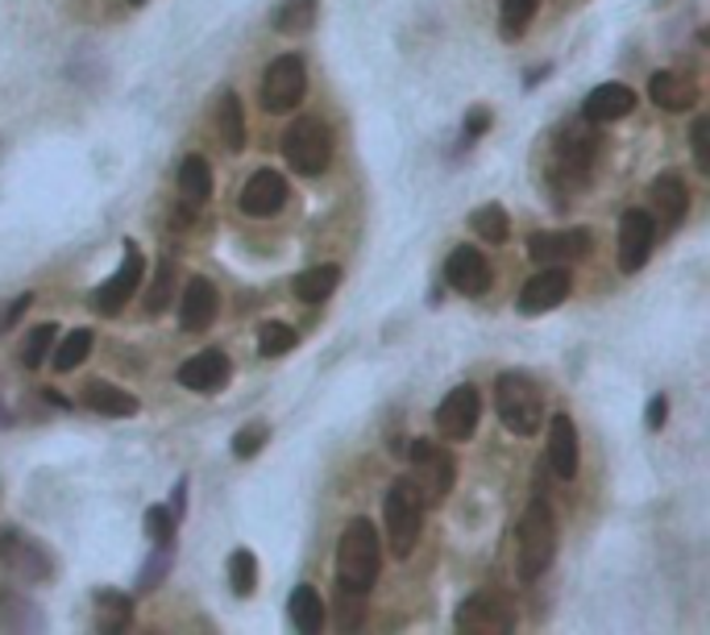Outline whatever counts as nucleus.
Instances as JSON below:
<instances>
[{
    "instance_id": "nucleus-19",
    "label": "nucleus",
    "mask_w": 710,
    "mask_h": 635,
    "mask_svg": "<svg viewBox=\"0 0 710 635\" xmlns=\"http://www.w3.org/2000/svg\"><path fill=\"white\" fill-rule=\"evenodd\" d=\"M216 308H221V295L212 287L209 278H188V287H183V299H179V328L183 332H204L212 328L216 320Z\"/></svg>"
},
{
    "instance_id": "nucleus-13",
    "label": "nucleus",
    "mask_w": 710,
    "mask_h": 635,
    "mask_svg": "<svg viewBox=\"0 0 710 635\" xmlns=\"http://www.w3.org/2000/svg\"><path fill=\"white\" fill-rule=\"evenodd\" d=\"M590 229H557V233H532L528 237V254L540 266H570V262H582L590 254Z\"/></svg>"
},
{
    "instance_id": "nucleus-14",
    "label": "nucleus",
    "mask_w": 710,
    "mask_h": 635,
    "mask_svg": "<svg viewBox=\"0 0 710 635\" xmlns=\"http://www.w3.org/2000/svg\"><path fill=\"white\" fill-rule=\"evenodd\" d=\"M573 275L570 266H540L537 275L523 283L520 292V311L523 316H540V311H553L557 304L570 299Z\"/></svg>"
},
{
    "instance_id": "nucleus-27",
    "label": "nucleus",
    "mask_w": 710,
    "mask_h": 635,
    "mask_svg": "<svg viewBox=\"0 0 710 635\" xmlns=\"http://www.w3.org/2000/svg\"><path fill=\"white\" fill-rule=\"evenodd\" d=\"M179 195L191 208H200L212 195V167L200 155H188L179 162Z\"/></svg>"
},
{
    "instance_id": "nucleus-20",
    "label": "nucleus",
    "mask_w": 710,
    "mask_h": 635,
    "mask_svg": "<svg viewBox=\"0 0 710 635\" xmlns=\"http://www.w3.org/2000/svg\"><path fill=\"white\" fill-rule=\"evenodd\" d=\"M648 100L665 108V113H690L693 104H698V80L677 75V71H657L648 80Z\"/></svg>"
},
{
    "instance_id": "nucleus-30",
    "label": "nucleus",
    "mask_w": 710,
    "mask_h": 635,
    "mask_svg": "<svg viewBox=\"0 0 710 635\" xmlns=\"http://www.w3.org/2000/svg\"><path fill=\"white\" fill-rule=\"evenodd\" d=\"M0 627L4 632H30V627H42V615L30 599H21L13 590H0Z\"/></svg>"
},
{
    "instance_id": "nucleus-1",
    "label": "nucleus",
    "mask_w": 710,
    "mask_h": 635,
    "mask_svg": "<svg viewBox=\"0 0 710 635\" xmlns=\"http://www.w3.org/2000/svg\"><path fill=\"white\" fill-rule=\"evenodd\" d=\"M379 528L365 516L349 519V528L337 540V585H341V594L346 599H365L379 582Z\"/></svg>"
},
{
    "instance_id": "nucleus-12",
    "label": "nucleus",
    "mask_w": 710,
    "mask_h": 635,
    "mask_svg": "<svg viewBox=\"0 0 710 635\" xmlns=\"http://www.w3.org/2000/svg\"><path fill=\"white\" fill-rule=\"evenodd\" d=\"M0 565L13 569L25 582H51V557L21 528H0Z\"/></svg>"
},
{
    "instance_id": "nucleus-2",
    "label": "nucleus",
    "mask_w": 710,
    "mask_h": 635,
    "mask_svg": "<svg viewBox=\"0 0 710 635\" xmlns=\"http://www.w3.org/2000/svg\"><path fill=\"white\" fill-rule=\"evenodd\" d=\"M516 540H520V549H516V573H520V582L544 578L557 557V519L549 498H532V502H528Z\"/></svg>"
},
{
    "instance_id": "nucleus-15",
    "label": "nucleus",
    "mask_w": 710,
    "mask_h": 635,
    "mask_svg": "<svg viewBox=\"0 0 710 635\" xmlns=\"http://www.w3.org/2000/svg\"><path fill=\"white\" fill-rule=\"evenodd\" d=\"M146 278V262H141V250L134 245V241H125V258H121V271L108 278L105 287L96 292V311L100 316H117V311L134 299V292H138V283Z\"/></svg>"
},
{
    "instance_id": "nucleus-17",
    "label": "nucleus",
    "mask_w": 710,
    "mask_h": 635,
    "mask_svg": "<svg viewBox=\"0 0 710 635\" xmlns=\"http://www.w3.org/2000/svg\"><path fill=\"white\" fill-rule=\"evenodd\" d=\"M229 378H233V366L221 349H204V353H195L179 366V387H188V391H200V395H216V391H225Z\"/></svg>"
},
{
    "instance_id": "nucleus-34",
    "label": "nucleus",
    "mask_w": 710,
    "mask_h": 635,
    "mask_svg": "<svg viewBox=\"0 0 710 635\" xmlns=\"http://www.w3.org/2000/svg\"><path fill=\"white\" fill-rule=\"evenodd\" d=\"M229 585H233L237 599H250L258 590V557L250 549H237L229 557Z\"/></svg>"
},
{
    "instance_id": "nucleus-35",
    "label": "nucleus",
    "mask_w": 710,
    "mask_h": 635,
    "mask_svg": "<svg viewBox=\"0 0 710 635\" xmlns=\"http://www.w3.org/2000/svg\"><path fill=\"white\" fill-rule=\"evenodd\" d=\"M295 328L292 325H278V320H266V325L258 328V353L262 358H287L295 349Z\"/></svg>"
},
{
    "instance_id": "nucleus-7",
    "label": "nucleus",
    "mask_w": 710,
    "mask_h": 635,
    "mask_svg": "<svg viewBox=\"0 0 710 635\" xmlns=\"http://www.w3.org/2000/svg\"><path fill=\"white\" fill-rule=\"evenodd\" d=\"M308 96V67L299 54H278L262 75V108L266 113H292Z\"/></svg>"
},
{
    "instance_id": "nucleus-38",
    "label": "nucleus",
    "mask_w": 710,
    "mask_h": 635,
    "mask_svg": "<svg viewBox=\"0 0 710 635\" xmlns=\"http://www.w3.org/2000/svg\"><path fill=\"white\" fill-rule=\"evenodd\" d=\"M171 295H174V262L162 258L158 262L155 278H150V292H146V311H155V316L158 311H167Z\"/></svg>"
},
{
    "instance_id": "nucleus-18",
    "label": "nucleus",
    "mask_w": 710,
    "mask_h": 635,
    "mask_svg": "<svg viewBox=\"0 0 710 635\" xmlns=\"http://www.w3.org/2000/svg\"><path fill=\"white\" fill-rule=\"evenodd\" d=\"M445 278H449L453 292L462 295H486L490 292V283H495V271H490V262L474 250V245H457L449 254V266H445Z\"/></svg>"
},
{
    "instance_id": "nucleus-16",
    "label": "nucleus",
    "mask_w": 710,
    "mask_h": 635,
    "mask_svg": "<svg viewBox=\"0 0 710 635\" xmlns=\"http://www.w3.org/2000/svg\"><path fill=\"white\" fill-rule=\"evenodd\" d=\"M283 200H287V179L278 171H271V167H262V171H254L245 179L242 195H237V208H242L245 216L266 221V216H275L278 208H283Z\"/></svg>"
},
{
    "instance_id": "nucleus-9",
    "label": "nucleus",
    "mask_w": 710,
    "mask_h": 635,
    "mask_svg": "<svg viewBox=\"0 0 710 635\" xmlns=\"http://www.w3.org/2000/svg\"><path fill=\"white\" fill-rule=\"evenodd\" d=\"M586 120V117H582ZM594 150H598V138H594V129L586 125H577V120H570V125H561L553 138V162H557V174L565 179V183H582L590 171V162H594Z\"/></svg>"
},
{
    "instance_id": "nucleus-40",
    "label": "nucleus",
    "mask_w": 710,
    "mask_h": 635,
    "mask_svg": "<svg viewBox=\"0 0 710 635\" xmlns=\"http://www.w3.org/2000/svg\"><path fill=\"white\" fill-rule=\"evenodd\" d=\"M266 436H271V428H266V424H245V428L233 436V457H242V462L258 457L262 445H266Z\"/></svg>"
},
{
    "instance_id": "nucleus-11",
    "label": "nucleus",
    "mask_w": 710,
    "mask_h": 635,
    "mask_svg": "<svg viewBox=\"0 0 710 635\" xmlns=\"http://www.w3.org/2000/svg\"><path fill=\"white\" fill-rule=\"evenodd\" d=\"M653 241H657V216L644 208H627L619 221V271L636 275L653 258Z\"/></svg>"
},
{
    "instance_id": "nucleus-39",
    "label": "nucleus",
    "mask_w": 710,
    "mask_h": 635,
    "mask_svg": "<svg viewBox=\"0 0 710 635\" xmlns=\"http://www.w3.org/2000/svg\"><path fill=\"white\" fill-rule=\"evenodd\" d=\"M146 536L155 540V549H171L174 540V511L171 507H146V519H141Z\"/></svg>"
},
{
    "instance_id": "nucleus-6",
    "label": "nucleus",
    "mask_w": 710,
    "mask_h": 635,
    "mask_svg": "<svg viewBox=\"0 0 710 635\" xmlns=\"http://www.w3.org/2000/svg\"><path fill=\"white\" fill-rule=\"evenodd\" d=\"M407 462H412V474H407V481L420 490L424 507L441 502V498L453 490L457 465H453V457L441 445H433V441H416V445L407 448Z\"/></svg>"
},
{
    "instance_id": "nucleus-29",
    "label": "nucleus",
    "mask_w": 710,
    "mask_h": 635,
    "mask_svg": "<svg viewBox=\"0 0 710 635\" xmlns=\"http://www.w3.org/2000/svg\"><path fill=\"white\" fill-rule=\"evenodd\" d=\"M316 4H320V0H283V4L275 9V18H271V25L287 38L308 34V30H312V21H316Z\"/></svg>"
},
{
    "instance_id": "nucleus-46",
    "label": "nucleus",
    "mask_w": 710,
    "mask_h": 635,
    "mask_svg": "<svg viewBox=\"0 0 710 635\" xmlns=\"http://www.w3.org/2000/svg\"><path fill=\"white\" fill-rule=\"evenodd\" d=\"M171 511H174V519L183 516V502H188V481H179V486H174V495H171Z\"/></svg>"
},
{
    "instance_id": "nucleus-22",
    "label": "nucleus",
    "mask_w": 710,
    "mask_h": 635,
    "mask_svg": "<svg viewBox=\"0 0 710 635\" xmlns=\"http://www.w3.org/2000/svg\"><path fill=\"white\" fill-rule=\"evenodd\" d=\"M80 403H84L87 412L105 415V420H134V415L141 412V403L129 391H121V387H113V382H87L84 395H80Z\"/></svg>"
},
{
    "instance_id": "nucleus-32",
    "label": "nucleus",
    "mask_w": 710,
    "mask_h": 635,
    "mask_svg": "<svg viewBox=\"0 0 710 635\" xmlns=\"http://www.w3.org/2000/svg\"><path fill=\"white\" fill-rule=\"evenodd\" d=\"M92 345H96V332L92 328H75L63 337V345H54V370L59 374H71L75 366H84L87 353H92Z\"/></svg>"
},
{
    "instance_id": "nucleus-28",
    "label": "nucleus",
    "mask_w": 710,
    "mask_h": 635,
    "mask_svg": "<svg viewBox=\"0 0 710 635\" xmlns=\"http://www.w3.org/2000/svg\"><path fill=\"white\" fill-rule=\"evenodd\" d=\"M337 283H341V266H312V271H304V275L295 278V295L304 299V304H325L332 292H337Z\"/></svg>"
},
{
    "instance_id": "nucleus-47",
    "label": "nucleus",
    "mask_w": 710,
    "mask_h": 635,
    "mask_svg": "<svg viewBox=\"0 0 710 635\" xmlns=\"http://www.w3.org/2000/svg\"><path fill=\"white\" fill-rule=\"evenodd\" d=\"M129 4H146V0H129Z\"/></svg>"
},
{
    "instance_id": "nucleus-5",
    "label": "nucleus",
    "mask_w": 710,
    "mask_h": 635,
    "mask_svg": "<svg viewBox=\"0 0 710 635\" xmlns=\"http://www.w3.org/2000/svg\"><path fill=\"white\" fill-rule=\"evenodd\" d=\"M283 158H287V167H292L295 174H308V179L325 174L332 162L329 125L316 117H299L292 129L283 134Z\"/></svg>"
},
{
    "instance_id": "nucleus-33",
    "label": "nucleus",
    "mask_w": 710,
    "mask_h": 635,
    "mask_svg": "<svg viewBox=\"0 0 710 635\" xmlns=\"http://www.w3.org/2000/svg\"><path fill=\"white\" fill-rule=\"evenodd\" d=\"M469 229L486 241V245H502L507 233H511V224H507V212L499 204H483L469 212Z\"/></svg>"
},
{
    "instance_id": "nucleus-42",
    "label": "nucleus",
    "mask_w": 710,
    "mask_h": 635,
    "mask_svg": "<svg viewBox=\"0 0 710 635\" xmlns=\"http://www.w3.org/2000/svg\"><path fill=\"white\" fill-rule=\"evenodd\" d=\"M171 549H158V557L150 561V565L141 569V578H138V585L141 590H155L158 582H162V573H167V565H171V557H167Z\"/></svg>"
},
{
    "instance_id": "nucleus-44",
    "label": "nucleus",
    "mask_w": 710,
    "mask_h": 635,
    "mask_svg": "<svg viewBox=\"0 0 710 635\" xmlns=\"http://www.w3.org/2000/svg\"><path fill=\"white\" fill-rule=\"evenodd\" d=\"M665 415H669V399L653 395V403H648V428H653V432L665 428Z\"/></svg>"
},
{
    "instance_id": "nucleus-25",
    "label": "nucleus",
    "mask_w": 710,
    "mask_h": 635,
    "mask_svg": "<svg viewBox=\"0 0 710 635\" xmlns=\"http://www.w3.org/2000/svg\"><path fill=\"white\" fill-rule=\"evenodd\" d=\"M216 134L225 141L229 155H242L245 150V108H242V96L237 92H221L216 100Z\"/></svg>"
},
{
    "instance_id": "nucleus-26",
    "label": "nucleus",
    "mask_w": 710,
    "mask_h": 635,
    "mask_svg": "<svg viewBox=\"0 0 710 635\" xmlns=\"http://www.w3.org/2000/svg\"><path fill=\"white\" fill-rule=\"evenodd\" d=\"M287 615H292L295 632H320L325 627V599L316 594V585H295Z\"/></svg>"
},
{
    "instance_id": "nucleus-43",
    "label": "nucleus",
    "mask_w": 710,
    "mask_h": 635,
    "mask_svg": "<svg viewBox=\"0 0 710 635\" xmlns=\"http://www.w3.org/2000/svg\"><path fill=\"white\" fill-rule=\"evenodd\" d=\"M486 129H490V113H486V108H469V117H466V141H469V138H483Z\"/></svg>"
},
{
    "instance_id": "nucleus-23",
    "label": "nucleus",
    "mask_w": 710,
    "mask_h": 635,
    "mask_svg": "<svg viewBox=\"0 0 710 635\" xmlns=\"http://www.w3.org/2000/svg\"><path fill=\"white\" fill-rule=\"evenodd\" d=\"M549 469L561 481L577 478V428H573L570 415L549 420Z\"/></svg>"
},
{
    "instance_id": "nucleus-24",
    "label": "nucleus",
    "mask_w": 710,
    "mask_h": 635,
    "mask_svg": "<svg viewBox=\"0 0 710 635\" xmlns=\"http://www.w3.org/2000/svg\"><path fill=\"white\" fill-rule=\"evenodd\" d=\"M653 208L660 212L665 229H677L686 221V208H690V191H686V179L677 171H665L653 179Z\"/></svg>"
},
{
    "instance_id": "nucleus-45",
    "label": "nucleus",
    "mask_w": 710,
    "mask_h": 635,
    "mask_svg": "<svg viewBox=\"0 0 710 635\" xmlns=\"http://www.w3.org/2000/svg\"><path fill=\"white\" fill-rule=\"evenodd\" d=\"M30 304H34V295H21L18 304H13V308L4 311V328H13V325H18V320H21V311L30 308Z\"/></svg>"
},
{
    "instance_id": "nucleus-41",
    "label": "nucleus",
    "mask_w": 710,
    "mask_h": 635,
    "mask_svg": "<svg viewBox=\"0 0 710 635\" xmlns=\"http://www.w3.org/2000/svg\"><path fill=\"white\" fill-rule=\"evenodd\" d=\"M707 134H710V120L698 117L690 129V146H693V167L698 174H710V146H707Z\"/></svg>"
},
{
    "instance_id": "nucleus-31",
    "label": "nucleus",
    "mask_w": 710,
    "mask_h": 635,
    "mask_svg": "<svg viewBox=\"0 0 710 635\" xmlns=\"http://www.w3.org/2000/svg\"><path fill=\"white\" fill-rule=\"evenodd\" d=\"M96 615H100V632H125L134 618V599L121 590H96Z\"/></svg>"
},
{
    "instance_id": "nucleus-8",
    "label": "nucleus",
    "mask_w": 710,
    "mask_h": 635,
    "mask_svg": "<svg viewBox=\"0 0 710 635\" xmlns=\"http://www.w3.org/2000/svg\"><path fill=\"white\" fill-rule=\"evenodd\" d=\"M457 632L462 635H507L516 627L511 599H502L499 590H478L457 606Z\"/></svg>"
},
{
    "instance_id": "nucleus-3",
    "label": "nucleus",
    "mask_w": 710,
    "mask_h": 635,
    "mask_svg": "<svg viewBox=\"0 0 710 635\" xmlns=\"http://www.w3.org/2000/svg\"><path fill=\"white\" fill-rule=\"evenodd\" d=\"M495 408H499L502 428H511L516 436H537L544 424V391L537 387V378H528L523 370L499 374Z\"/></svg>"
},
{
    "instance_id": "nucleus-37",
    "label": "nucleus",
    "mask_w": 710,
    "mask_h": 635,
    "mask_svg": "<svg viewBox=\"0 0 710 635\" xmlns=\"http://www.w3.org/2000/svg\"><path fill=\"white\" fill-rule=\"evenodd\" d=\"M54 341H59V328L46 320V325H38L30 337H25V349H21V366L25 370H38L42 361H46V353L54 349Z\"/></svg>"
},
{
    "instance_id": "nucleus-21",
    "label": "nucleus",
    "mask_w": 710,
    "mask_h": 635,
    "mask_svg": "<svg viewBox=\"0 0 710 635\" xmlns=\"http://www.w3.org/2000/svg\"><path fill=\"white\" fill-rule=\"evenodd\" d=\"M627 113H636V92L627 84H603L594 87L582 104V117L590 125H606V120H624Z\"/></svg>"
},
{
    "instance_id": "nucleus-36",
    "label": "nucleus",
    "mask_w": 710,
    "mask_h": 635,
    "mask_svg": "<svg viewBox=\"0 0 710 635\" xmlns=\"http://www.w3.org/2000/svg\"><path fill=\"white\" fill-rule=\"evenodd\" d=\"M537 9H540V0H502V21H499L502 38H520L523 30L532 25Z\"/></svg>"
},
{
    "instance_id": "nucleus-10",
    "label": "nucleus",
    "mask_w": 710,
    "mask_h": 635,
    "mask_svg": "<svg viewBox=\"0 0 710 635\" xmlns=\"http://www.w3.org/2000/svg\"><path fill=\"white\" fill-rule=\"evenodd\" d=\"M478 420H483V395H478V387H453L449 395L441 399V408H436V428L445 441H469L474 428H478Z\"/></svg>"
},
{
    "instance_id": "nucleus-4",
    "label": "nucleus",
    "mask_w": 710,
    "mask_h": 635,
    "mask_svg": "<svg viewBox=\"0 0 710 635\" xmlns=\"http://www.w3.org/2000/svg\"><path fill=\"white\" fill-rule=\"evenodd\" d=\"M382 523H386V544L399 561H407L424 532V498L407 478H399L382 498Z\"/></svg>"
}]
</instances>
